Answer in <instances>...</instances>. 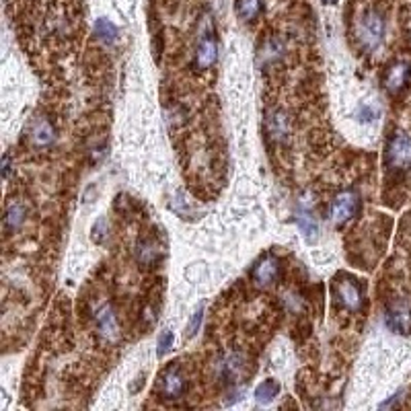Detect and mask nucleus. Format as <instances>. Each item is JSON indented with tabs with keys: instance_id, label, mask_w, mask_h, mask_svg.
Wrapping results in <instances>:
<instances>
[{
	"instance_id": "nucleus-1",
	"label": "nucleus",
	"mask_w": 411,
	"mask_h": 411,
	"mask_svg": "<svg viewBox=\"0 0 411 411\" xmlns=\"http://www.w3.org/2000/svg\"><path fill=\"white\" fill-rule=\"evenodd\" d=\"M331 294L335 298V303L340 304L343 311L358 313L364 303V288L360 286L354 276L350 274H338L333 284H331Z\"/></svg>"
},
{
	"instance_id": "nucleus-2",
	"label": "nucleus",
	"mask_w": 411,
	"mask_h": 411,
	"mask_svg": "<svg viewBox=\"0 0 411 411\" xmlns=\"http://www.w3.org/2000/svg\"><path fill=\"white\" fill-rule=\"evenodd\" d=\"M387 33V21L383 17L380 11L376 9H368L360 21H358V37H360V43L366 48V50H376Z\"/></svg>"
},
{
	"instance_id": "nucleus-3",
	"label": "nucleus",
	"mask_w": 411,
	"mask_h": 411,
	"mask_svg": "<svg viewBox=\"0 0 411 411\" xmlns=\"http://www.w3.org/2000/svg\"><path fill=\"white\" fill-rule=\"evenodd\" d=\"M360 208H362L360 194L354 192V189H345V192H340L338 196L333 197L331 208H329V218H331L333 227L343 229L345 224H350L356 218Z\"/></svg>"
},
{
	"instance_id": "nucleus-4",
	"label": "nucleus",
	"mask_w": 411,
	"mask_h": 411,
	"mask_svg": "<svg viewBox=\"0 0 411 411\" xmlns=\"http://www.w3.org/2000/svg\"><path fill=\"white\" fill-rule=\"evenodd\" d=\"M385 165L391 171H407L411 169V136L397 132L391 136L385 148Z\"/></svg>"
},
{
	"instance_id": "nucleus-5",
	"label": "nucleus",
	"mask_w": 411,
	"mask_h": 411,
	"mask_svg": "<svg viewBox=\"0 0 411 411\" xmlns=\"http://www.w3.org/2000/svg\"><path fill=\"white\" fill-rule=\"evenodd\" d=\"M385 321L391 331L397 333H410L411 331V298L399 296L389 301L385 308Z\"/></svg>"
},
{
	"instance_id": "nucleus-6",
	"label": "nucleus",
	"mask_w": 411,
	"mask_h": 411,
	"mask_svg": "<svg viewBox=\"0 0 411 411\" xmlns=\"http://www.w3.org/2000/svg\"><path fill=\"white\" fill-rule=\"evenodd\" d=\"M185 391H187V378L183 375L181 366L177 362L169 364L167 370L159 378V393H161V397L173 401V399H181Z\"/></svg>"
},
{
	"instance_id": "nucleus-7",
	"label": "nucleus",
	"mask_w": 411,
	"mask_h": 411,
	"mask_svg": "<svg viewBox=\"0 0 411 411\" xmlns=\"http://www.w3.org/2000/svg\"><path fill=\"white\" fill-rule=\"evenodd\" d=\"M278 276H280V259L271 253L257 259L255 266L251 268V280L259 288H269L276 284Z\"/></svg>"
},
{
	"instance_id": "nucleus-8",
	"label": "nucleus",
	"mask_w": 411,
	"mask_h": 411,
	"mask_svg": "<svg viewBox=\"0 0 411 411\" xmlns=\"http://www.w3.org/2000/svg\"><path fill=\"white\" fill-rule=\"evenodd\" d=\"M410 78H411V62H407V60H399V62H393V64L387 68L385 78H383V85H385V89L389 90L391 95H399L401 90L410 85Z\"/></svg>"
},
{
	"instance_id": "nucleus-9",
	"label": "nucleus",
	"mask_w": 411,
	"mask_h": 411,
	"mask_svg": "<svg viewBox=\"0 0 411 411\" xmlns=\"http://www.w3.org/2000/svg\"><path fill=\"white\" fill-rule=\"evenodd\" d=\"M162 253L165 251H162L161 243L152 236H146V239H140L136 245V261L144 269L157 268L162 259Z\"/></svg>"
},
{
	"instance_id": "nucleus-10",
	"label": "nucleus",
	"mask_w": 411,
	"mask_h": 411,
	"mask_svg": "<svg viewBox=\"0 0 411 411\" xmlns=\"http://www.w3.org/2000/svg\"><path fill=\"white\" fill-rule=\"evenodd\" d=\"M56 128L50 120L46 118H36L33 124H31V130H29V142L36 148H50L52 144L56 142Z\"/></svg>"
},
{
	"instance_id": "nucleus-11",
	"label": "nucleus",
	"mask_w": 411,
	"mask_h": 411,
	"mask_svg": "<svg viewBox=\"0 0 411 411\" xmlns=\"http://www.w3.org/2000/svg\"><path fill=\"white\" fill-rule=\"evenodd\" d=\"M218 60V41L212 33H204L199 37L196 48V66L199 71L212 68Z\"/></svg>"
},
{
	"instance_id": "nucleus-12",
	"label": "nucleus",
	"mask_w": 411,
	"mask_h": 411,
	"mask_svg": "<svg viewBox=\"0 0 411 411\" xmlns=\"http://www.w3.org/2000/svg\"><path fill=\"white\" fill-rule=\"evenodd\" d=\"M97 333L108 343H115L120 340V323L111 306H103L101 311H97Z\"/></svg>"
},
{
	"instance_id": "nucleus-13",
	"label": "nucleus",
	"mask_w": 411,
	"mask_h": 411,
	"mask_svg": "<svg viewBox=\"0 0 411 411\" xmlns=\"http://www.w3.org/2000/svg\"><path fill=\"white\" fill-rule=\"evenodd\" d=\"M266 134H268L269 142L280 144L286 140L288 120L280 109L268 111V115H266Z\"/></svg>"
},
{
	"instance_id": "nucleus-14",
	"label": "nucleus",
	"mask_w": 411,
	"mask_h": 411,
	"mask_svg": "<svg viewBox=\"0 0 411 411\" xmlns=\"http://www.w3.org/2000/svg\"><path fill=\"white\" fill-rule=\"evenodd\" d=\"M294 220H296V227L301 229L303 236L308 241V243H315L319 239V222L315 214L311 212V208L306 206H296V214H294Z\"/></svg>"
},
{
	"instance_id": "nucleus-15",
	"label": "nucleus",
	"mask_w": 411,
	"mask_h": 411,
	"mask_svg": "<svg viewBox=\"0 0 411 411\" xmlns=\"http://www.w3.org/2000/svg\"><path fill=\"white\" fill-rule=\"evenodd\" d=\"M284 56V43L280 37H269L261 43L259 52H257V60L261 66H271V64H278Z\"/></svg>"
},
{
	"instance_id": "nucleus-16",
	"label": "nucleus",
	"mask_w": 411,
	"mask_h": 411,
	"mask_svg": "<svg viewBox=\"0 0 411 411\" xmlns=\"http://www.w3.org/2000/svg\"><path fill=\"white\" fill-rule=\"evenodd\" d=\"M25 218H27L25 204L17 202V199L11 202V204L6 206V212H4V229H6V233H17L19 229L23 227Z\"/></svg>"
},
{
	"instance_id": "nucleus-17",
	"label": "nucleus",
	"mask_w": 411,
	"mask_h": 411,
	"mask_svg": "<svg viewBox=\"0 0 411 411\" xmlns=\"http://www.w3.org/2000/svg\"><path fill=\"white\" fill-rule=\"evenodd\" d=\"M243 373V358L239 354H229L218 362V376L227 383H233Z\"/></svg>"
},
{
	"instance_id": "nucleus-18",
	"label": "nucleus",
	"mask_w": 411,
	"mask_h": 411,
	"mask_svg": "<svg viewBox=\"0 0 411 411\" xmlns=\"http://www.w3.org/2000/svg\"><path fill=\"white\" fill-rule=\"evenodd\" d=\"M95 36L105 46H113L118 41V27L108 17H99L95 21Z\"/></svg>"
},
{
	"instance_id": "nucleus-19",
	"label": "nucleus",
	"mask_w": 411,
	"mask_h": 411,
	"mask_svg": "<svg viewBox=\"0 0 411 411\" xmlns=\"http://www.w3.org/2000/svg\"><path fill=\"white\" fill-rule=\"evenodd\" d=\"M278 395H280V383H278L276 378H266V380L255 389V401L268 405Z\"/></svg>"
},
{
	"instance_id": "nucleus-20",
	"label": "nucleus",
	"mask_w": 411,
	"mask_h": 411,
	"mask_svg": "<svg viewBox=\"0 0 411 411\" xmlns=\"http://www.w3.org/2000/svg\"><path fill=\"white\" fill-rule=\"evenodd\" d=\"M261 9H264L261 0H236V15L241 21H247V23L255 21L259 17Z\"/></svg>"
},
{
	"instance_id": "nucleus-21",
	"label": "nucleus",
	"mask_w": 411,
	"mask_h": 411,
	"mask_svg": "<svg viewBox=\"0 0 411 411\" xmlns=\"http://www.w3.org/2000/svg\"><path fill=\"white\" fill-rule=\"evenodd\" d=\"M169 206H171V210L177 216H187L192 212V208H189V204H187V199H185L183 194H177L175 197H171V204H169Z\"/></svg>"
},
{
	"instance_id": "nucleus-22",
	"label": "nucleus",
	"mask_w": 411,
	"mask_h": 411,
	"mask_svg": "<svg viewBox=\"0 0 411 411\" xmlns=\"http://www.w3.org/2000/svg\"><path fill=\"white\" fill-rule=\"evenodd\" d=\"M202 319H204V304H202L196 313L192 315V319H189V323H187V331H185V335H187V338H194L197 331H199Z\"/></svg>"
},
{
	"instance_id": "nucleus-23",
	"label": "nucleus",
	"mask_w": 411,
	"mask_h": 411,
	"mask_svg": "<svg viewBox=\"0 0 411 411\" xmlns=\"http://www.w3.org/2000/svg\"><path fill=\"white\" fill-rule=\"evenodd\" d=\"M105 234H108V220L105 218H99L93 227V241L95 243H103L105 241Z\"/></svg>"
},
{
	"instance_id": "nucleus-24",
	"label": "nucleus",
	"mask_w": 411,
	"mask_h": 411,
	"mask_svg": "<svg viewBox=\"0 0 411 411\" xmlns=\"http://www.w3.org/2000/svg\"><path fill=\"white\" fill-rule=\"evenodd\" d=\"M171 345H173V331H162L161 333V338H159V348H157V354L159 356H165L169 350H171Z\"/></svg>"
},
{
	"instance_id": "nucleus-25",
	"label": "nucleus",
	"mask_w": 411,
	"mask_h": 411,
	"mask_svg": "<svg viewBox=\"0 0 411 411\" xmlns=\"http://www.w3.org/2000/svg\"><path fill=\"white\" fill-rule=\"evenodd\" d=\"M360 120H362L364 124H370V122H375L376 111L373 108H368V105H362V109H360Z\"/></svg>"
},
{
	"instance_id": "nucleus-26",
	"label": "nucleus",
	"mask_w": 411,
	"mask_h": 411,
	"mask_svg": "<svg viewBox=\"0 0 411 411\" xmlns=\"http://www.w3.org/2000/svg\"><path fill=\"white\" fill-rule=\"evenodd\" d=\"M9 173H11V157L4 155V159H2V177L6 179L9 177Z\"/></svg>"
},
{
	"instance_id": "nucleus-27",
	"label": "nucleus",
	"mask_w": 411,
	"mask_h": 411,
	"mask_svg": "<svg viewBox=\"0 0 411 411\" xmlns=\"http://www.w3.org/2000/svg\"><path fill=\"white\" fill-rule=\"evenodd\" d=\"M142 385H144V375H140L138 378H136V383H134V385L130 387V391H132V393H138Z\"/></svg>"
},
{
	"instance_id": "nucleus-28",
	"label": "nucleus",
	"mask_w": 411,
	"mask_h": 411,
	"mask_svg": "<svg viewBox=\"0 0 411 411\" xmlns=\"http://www.w3.org/2000/svg\"><path fill=\"white\" fill-rule=\"evenodd\" d=\"M325 4H338V0H323Z\"/></svg>"
}]
</instances>
